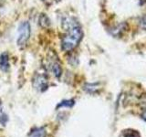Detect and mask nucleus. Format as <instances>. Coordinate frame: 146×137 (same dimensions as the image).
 <instances>
[{
    "instance_id": "obj_1",
    "label": "nucleus",
    "mask_w": 146,
    "mask_h": 137,
    "mask_svg": "<svg viewBox=\"0 0 146 137\" xmlns=\"http://www.w3.org/2000/svg\"><path fill=\"white\" fill-rule=\"evenodd\" d=\"M63 27L67 33L63 37L61 41V49L64 51H71L74 49L82 39L81 27L75 18L68 17L62 22Z\"/></svg>"
},
{
    "instance_id": "obj_2",
    "label": "nucleus",
    "mask_w": 146,
    "mask_h": 137,
    "mask_svg": "<svg viewBox=\"0 0 146 137\" xmlns=\"http://www.w3.org/2000/svg\"><path fill=\"white\" fill-rule=\"evenodd\" d=\"M30 25L27 21L21 22L17 29V44L19 48L25 47L30 37Z\"/></svg>"
},
{
    "instance_id": "obj_3",
    "label": "nucleus",
    "mask_w": 146,
    "mask_h": 137,
    "mask_svg": "<svg viewBox=\"0 0 146 137\" xmlns=\"http://www.w3.org/2000/svg\"><path fill=\"white\" fill-rule=\"evenodd\" d=\"M34 88L38 91H45L48 87V79L44 73H38L33 79Z\"/></svg>"
},
{
    "instance_id": "obj_4",
    "label": "nucleus",
    "mask_w": 146,
    "mask_h": 137,
    "mask_svg": "<svg viewBox=\"0 0 146 137\" xmlns=\"http://www.w3.org/2000/svg\"><path fill=\"white\" fill-rule=\"evenodd\" d=\"M49 67H50V70L53 73V75L56 78H59L62 74V68L59 62L57 61H53L49 63Z\"/></svg>"
},
{
    "instance_id": "obj_5",
    "label": "nucleus",
    "mask_w": 146,
    "mask_h": 137,
    "mask_svg": "<svg viewBox=\"0 0 146 137\" xmlns=\"http://www.w3.org/2000/svg\"><path fill=\"white\" fill-rule=\"evenodd\" d=\"M9 70V58L7 53L0 55V70L6 72Z\"/></svg>"
},
{
    "instance_id": "obj_6",
    "label": "nucleus",
    "mask_w": 146,
    "mask_h": 137,
    "mask_svg": "<svg viewBox=\"0 0 146 137\" xmlns=\"http://www.w3.org/2000/svg\"><path fill=\"white\" fill-rule=\"evenodd\" d=\"M47 136V131L44 127H39V128H36L30 134L29 137H46Z\"/></svg>"
},
{
    "instance_id": "obj_7",
    "label": "nucleus",
    "mask_w": 146,
    "mask_h": 137,
    "mask_svg": "<svg viewBox=\"0 0 146 137\" xmlns=\"http://www.w3.org/2000/svg\"><path fill=\"white\" fill-rule=\"evenodd\" d=\"M39 24L40 26H42L43 27H48L50 25V22H49V18L45 15V14H42L40 17H39Z\"/></svg>"
},
{
    "instance_id": "obj_8",
    "label": "nucleus",
    "mask_w": 146,
    "mask_h": 137,
    "mask_svg": "<svg viewBox=\"0 0 146 137\" xmlns=\"http://www.w3.org/2000/svg\"><path fill=\"white\" fill-rule=\"evenodd\" d=\"M123 136L124 137H141L140 134L137 131L133 130H128L123 132Z\"/></svg>"
},
{
    "instance_id": "obj_9",
    "label": "nucleus",
    "mask_w": 146,
    "mask_h": 137,
    "mask_svg": "<svg viewBox=\"0 0 146 137\" xmlns=\"http://www.w3.org/2000/svg\"><path fill=\"white\" fill-rule=\"evenodd\" d=\"M74 104V100H63L61 103H59L58 105V108L62 107V106H67V107H71Z\"/></svg>"
},
{
    "instance_id": "obj_10",
    "label": "nucleus",
    "mask_w": 146,
    "mask_h": 137,
    "mask_svg": "<svg viewBox=\"0 0 146 137\" xmlns=\"http://www.w3.org/2000/svg\"><path fill=\"white\" fill-rule=\"evenodd\" d=\"M5 119L7 120V117H6V115H5V113L3 112L2 108L0 107V122H1L2 124H4V123H5Z\"/></svg>"
},
{
    "instance_id": "obj_11",
    "label": "nucleus",
    "mask_w": 146,
    "mask_h": 137,
    "mask_svg": "<svg viewBox=\"0 0 146 137\" xmlns=\"http://www.w3.org/2000/svg\"><path fill=\"white\" fill-rule=\"evenodd\" d=\"M44 2L48 3V4H51L52 2H56V1H60V0H43Z\"/></svg>"
},
{
    "instance_id": "obj_12",
    "label": "nucleus",
    "mask_w": 146,
    "mask_h": 137,
    "mask_svg": "<svg viewBox=\"0 0 146 137\" xmlns=\"http://www.w3.org/2000/svg\"><path fill=\"white\" fill-rule=\"evenodd\" d=\"M141 118H143L144 121H146V111L143 114H141Z\"/></svg>"
}]
</instances>
